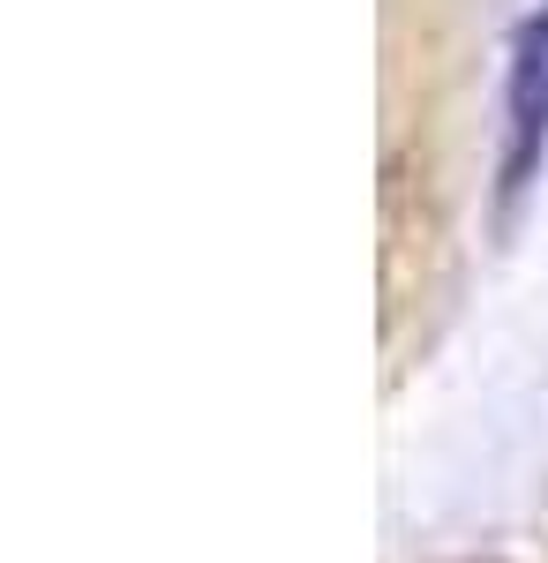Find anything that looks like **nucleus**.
<instances>
[{
	"label": "nucleus",
	"mask_w": 548,
	"mask_h": 563,
	"mask_svg": "<svg viewBox=\"0 0 548 563\" xmlns=\"http://www.w3.org/2000/svg\"><path fill=\"white\" fill-rule=\"evenodd\" d=\"M548 151V15H526L511 38L504 84V196H518Z\"/></svg>",
	"instance_id": "f257e3e1"
}]
</instances>
